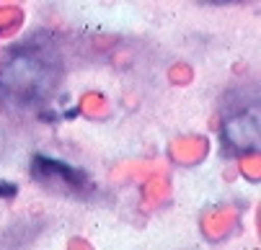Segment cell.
Wrapping results in <instances>:
<instances>
[{
  "label": "cell",
  "instance_id": "cell-1",
  "mask_svg": "<svg viewBox=\"0 0 261 250\" xmlns=\"http://www.w3.org/2000/svg\"><path fill=\"white\" fill-rule=\"evenodd\" d=\"M62 80V59L44 37L31 39L0 62V96L16 106L47 101Z\"/></svg>",
  "mask_w": 261,
  "mask_h": 250
},
{
  "label": "cell",
  "instance_id": "cell-2",
  "mask_svg": "<svg viewBox=\"0 0 261 250\" xmlns=\"http://www.w3.org/2000/svg\"><path fill=\"white\" fill-rule=\"evenodd\" d=\"M31 173L39 183L55 189V191H81L88 186L86 181V173H81L78 168H72L62 160H55V158H47V155H34L31 160Z\"/></svg>",
  "mask_w": 261,
  "mask_h": 250
},
{
  "label": "cell",
  "instance_id": "cell-3",
  "mask_svg": "<svg viewBox=\"0 0 261 250\" xmlns=\"http://www.w3.org/2000/svg\"><path fill=\"white\" fill-rule=\"evenodd\" d=\"M258 137H261V127H258L256 109H246L236 119L225 121V142L238 152H256Z\"/></svg>",
  "mask_w": 261,
  "mask_h": 250
},
{
  "label": "cell",
  "instance_id": "cell-4",
  "mask_svg": "<svg viewBox=\"0 0 261 250\" xmlns=\"http://www.w3.org/2000/svg\"><path fill=\"white\" fill-rule=\"evenodd\" d=\"M16 183H8V181H0V199H13L16 196Z\"/></svg>",
  "mask_w": 261,
  "mask_h": 250
},
{
  "label": "cell",
  "instance_id": "cell-5",
  "mask_svg": "<svg viewBox=\"0 0 261 250\" xmlns=\"http://www.w3.org/2000/svg\"><path fill=\"white\" fill-rule=\"evenodd\" d=\"M202 3H210V6H230V3H243V0H202Z\"/></svg>",
  "mask_w": 261,
  "mask_h": 250
}]
</instances>
